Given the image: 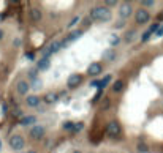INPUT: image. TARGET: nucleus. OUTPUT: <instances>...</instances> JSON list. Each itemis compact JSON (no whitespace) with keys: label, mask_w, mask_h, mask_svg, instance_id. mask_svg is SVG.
I'll use <instances>...</instances> for the list:
<instances>
[{"label":"nucleus","mask_w":163,"mask_h":153,"mask_svg":"<svg viewBox=\"0 0 163 153\" xmlns=\"http://www.w3.org/2000/svg\"><path fill=\"white\" fill-rule=\"evenodd\" d=\"M124 25H125V22H124V21H119V24H117L116 27H117V29H120V27H124Z\"/></svg>","instance_id":"35"},{"label":"nucleus","mask_w":163,"mask_h":153,"mask_svg":"<svg viewBox=\"0 0 163 153\" xmlns=\"http://www.w3.org/2000/svg\"><path fill=\"white\" fill-rule=\"evenodd\" d=\"M3 38H5V32L0 29V39H3Z\"/></svg>","instance_id":"37"},{"label":"nucleus","mask_w":163,"mask_h":153,"mask_svg":"<svg viewBox=\"0 0 163 153\" xmlns=\"http://www.w3.org/2000/svg\"><path fill=\"white\" fill-rule=\"evenodd\" d=\"M73 126H75L73 122H65L63 123V130H66V131H73Z\"/></svg>","instance_id":"26"},{"label":"nucleus","mask_w":163,"mask_h":153,"mask_svg":"<svg viewBox=\"0 0 163 153\" xmlns=\"http://www.w3.org/2000/svg\"><path fill=\"white\" fill-rule=\"evenodd\" d=\"M33 123H36V117L35 115H24L19 120L21 126H30V125H33Z\"/></svg>","instance_id":"11"},{"label":"nucleus","mask_w":163,"mask_h":153,"mask_svg":"<svg viewBox=\"0 0 163 153\" xmlns=\"http://www.w3.org/2000/svg\"><path fill=\"white\" fill-rule=\"evenodd\" d=\"M90 85H92V87H100V82H98V81H93ZM100 89H101V87H100Z\"/></svg>","instance_id":"34"},{"label":"nucleus","mask_w":163,"mask_h":153,"mask_svg":"<svg viewBox=\"0 0 163 153\" xmlns=\"http://www.w3.org/2000/svg\"><path fill=\"white\" fill-rule=\"evenodd\" d=\"M81 81H83L81 74L75 73V74H71V76L68 77V81H66V85H68L70 89H75V87H78V85L81 84Z\"/></svg>","instance_id":"8"},{"label":"nucleus","mask_w":163,"mask_h":153,"mask_svg":"<svg viewBox=\"0 0 163 153\" xmlns=\"http://www.w3.org/2000/svg\"><path fill=\"white\" fill-rule=\"evenodd\" d=\"M29 77H30L32 81L38 79V77H36V69H30V71H29Z\"/></svg>","instance_id":"29"},{"label":"nucleus","mask_w":163,"mask_h":153,"mask_svg":"<svg viewBox=\"0 0 163 153\" xmlns=\"http://www.w3.org/2000/svg\"><path fill=\"white\" fill-rule=\"evenodd\" d=\"M2 150H3V142H2V139H0V153H2Z\"/></svg>","instance_id":"38"},{"label":"nucleus","mask_w":163,"mask_h":153,"mask_svg":"<svg viewBox=\"0 0 163 153\" xmlns=\"http://www.w3.org/2000/svg\"><path fill=\"white\" fill-rule=\"evenodd\" d=\"M157 36H163V25H160V29L157 30V33H155Z\"/></svg>","instance_id":"32"},{"label":"nucleus","mask_w":163,"mask_h":153,"mask_svg":"<svg viewBox=\"0 0 163 153\" xmlns=\"http://www.w3.org/2000/svg\"><path fill=\"white\" fill-rule=\"evenodd\" d=\"M60 49H62V41H59V39L52 41V43L49 44V52H51V54H56V52L60 51Z\"/></svg>","instance_id":"16"},{"label":"nucleus","mask_w":163,"mask_h":153,"mask_svg":"<svg viewBox=\"0 0 163 153\" xmlns=\"http://www.w3.org/2000/svg\"><path fill=\"white\" fill-rule=\"evenodd\" d=\"M135 19H136L138 24H147L151 21V14H149V11L144 10V8H139L136 11V14H135Z\"/></svg>","instance_id":"4"},{"label":"nucleus","mask_w":163,"mask_h":153,"mask_svg":"<svg viewBox=\"0 0 163 153\" xmlns=\"http://www.w3.org/2000/svg\"><path fill=\"white\" fill-rule=\"evenodd\" d=\"M87 73L90 76H98L101 73V65L98 62H92L89 66H87Z\"/></svg>","instance_id":"9"},{"label":"nucleus","mask_w":163,"mask_h":153,"mask_svg":"<svg viewBox=\"0 0 163 153\" xmlns=\"http://www.w3.org/2000/svg\"><path fill=\"white\" fill-rule=\"evenodd\" d=\"M30 89H32V87H30V84H29L27 81H19L18 84H16V92H18L19 95H24V96L29 93Z\"/></svg>","instance_id":"6"},{"label":"nucleus","mask_w":163,"mask_h":153,"mask_svg":"<svg viewBox=\"0 0 163 153\" xmlns=\"http://www.w3.org/2000/svg\"><path fill=\"white\" fill-rule=\"evenodd\" d=\"M151 36H152V32H151V30H147V32H144V33H143V36H141V41H147V39L151 38Z\"/></svg>","instance_id":"28"},{"label":"nucleus","mask_w":163,"mask_h":153,"mask_svg":"<svg viewBox=\"0 0 163 153\" xmlns=\"http://www.w3.org/2000/svg\"><path fill=\"white\" fill-rule=\"evenodd\" d=\"M101 57H103V60H108V62H113V60L116 59V51H114L113 48H108V49H105V51H103V54H101Z\"/></svg>","instance_id":"13"},{"label":"nucleus","mask_w":163,"mask_h":153,"mask_svg":"<svg viewBox=\"0 0 163 153\" xmlns=\"http://www.w3.org/2000/svg\"><path fill=\"white\" fill-rule=\"evenodd\" d=\"M141 5H143V6H149V8H151V6L155 5V2H154V0H143Z\"/></svg>","instance_id":"27"},{"label":"nucleus","mask_w":163,"mask_h":153,"mask_svg":"<svg viewBox=\"0 0 163 153\" xmlns=\"http://www.w3.org/2000/svg\"><path fill=\"white\" fill-rule=\"evenodd\" d=\"M116 6L117 5V2H116V0H106V2H105V6Z\"/></svg>","instance_id":"30"},{"label":"nucleus","mask_w":163,"mask_h":153,"mask_svg":"<svg viewBox=\"0 0 163 153\" xmlns=\"http://www.w3.org/2000/svg\"><path fill=\"white\" fill-rule=\"evenodd\" d=\"M24 57H25L27 60H33V59H35V55H33V52H25Z\"/></svg>","instance_id":"31"},{"label":"nucleus","mask_w":163,"mask_h":153,"mask_svg":"<svg viewBox=\"0 0 163 153\" xmlns=\"http://www.w3.org/2000/svg\"><path fill=\"white\" fill-rule=\"evenodd\" d=\"M25 103L29 107H36L40 106V98L36 95H27V98H25Z\"/></svg>","instance_id":"14"},{"label":"nucleus","mask_w":163,"mask_h":153,"mask_svg":"<svg viewBox=\"0 0 163 153\" xmlns=\"http://www.w3.org/2000/svg\"><path fill=\"white\" fill-rule=\"evenodd\" d=\"M106 131H108V134H109L111 137H116V136H119V133H120V125H119L117 122H109Z\"/></svg>","instance_id":"7"},{"label":"nucleus","mask_w":163,"mask_h":153,"mask_svg":"<svg viewBox=\"0 0 163 153\" xmlns=\"http://www.w3.org/2000/svg\"><path fill=\"white\" fill-rule=\"evenodd\" d=\"M135 36H136V30H128L125 33V41L127 43H131V41L135 39Z\"/></svg>","instance_id":"19"},{"label":"nucleus","mask_w":163,"mask_h":153,"mask_svg":"<svg viewBox=\"0 0 163 153\" xmlns=\"http://www.w3.org/2000/svg\"><path fill=\"white\" fill-rule=\"evenodd\" d=\"M57 98H59V96H57L56 93H48V95L45 96V101H46L48 104H51V103H56Z\"/></svg>","instance_id":"18"},{"label":"nucleus","mask_w":163,"mask_h":153,"mask_svg":"<svg viewBox=\"0 0 163 153\" xmlns=\"http://www.w3.org/2000/svg\"><path fill=\"white\" fill-rule=\"evenodd\" d=\"M33 90H40L43 87V81L41 79H35V81H32V85H30Z\"/></svg>","instance_id":"20"},{"label":"nucleus","mask_w":163,"mask_h":153,"mask_svg":"<svg viewBox=\"0 0 163 153\" xmlns=\"http://www.w3.org/2000/svg\"><path fill=\"white\" fill-rule=\"evenodd\" d=\"M109 82H111V76H105V77L100 81V87H101V89H105L108 84H109Z\"/></svg>","instance_id":"22"},{"label":"nucleus","mask_w":163,"mask_h":153,"mask_svg":"<svg viewBox=\"0 0 163 153\" xmlns=\"http://www.w3.org/2000/svg\"><path fill=\"white\" fill-rule=\"evenodd\" d=\"M119 41H120V38H119L117 35H111V36H109V44H111V46H117Z\"/></svg>","instance_id":"23"},{"label":"nucleus","mask_w":163,"mask_h":153,"mask_svg":"<svg viewBox=\"0 0 163 153\" xmlns=\"http://www.w3.org/2000/svg\"><path fill=\"white\" fill-rule=\"evenodd\" d=\"M81 36H83V30H75V32H71L68 36H66L65 41H62V48H65L68 43H71V41H75V39H78V38H81Z\"/></svg>","instance_id":"10"},{"label":"nucleus","mask_w":163,"mask_h":153,"mask_svg":"<svg viewBox=\"0 0 163 153\" xmlns=\"http://www.w3.org/2000/svg\"><path fill=\"white\" fill-rule=\"evenodd\" d=\"M108 106H109V101H108V100H105V103H103V109H106Z\"/></svg>","instance_id":"36"},{"label":"nucleus","mask_w":163,"mask_h":153,"mask_svg":"<svg viewBox=\"0 0 163 153\" xmlns=\"http://www.w3.org/2000/svg\"><path fill=\"white\" fill-rule=\"evenodd\" d=\"M13 44H15V46H21V38H16V39H13Z\"/></svg>","instance_id":"33"},{"label":"nucleus","mask_w":163,"mask_h":153,"mask_svg":"<svg viewBox=\"0 0 163 153\" xmlns=\"http://www.w3.org/2000/svg\"><path fill=\"white\" fill-rule=\"evenodd\" d=\"M8 145L13 151H21L24 147H25V141L21 134H13L8 141Z\"/></svg>","instance_id":"2"},{"label":"nucleus","mask_w":163,"mask_h":153,"mask_svg":"<svg viewBox=\"0 0 163 153\" xmlns=\"http://www.w3.org/2000/svg\"><path fill=\"white\" fill-rule=\"evenodd\" d=\"M131 13H133V8L128 2H124V3H120L119 5V16L122 18V21H125L131 16Z\"/></svg>","instance_id":"3"},{"label":"nucleus","mask_w":163,"mask_h":153,"mask_svg":"<svg viewBox=\"0 0 163 153\" xmlns=\"http://www.w3.org/2000/svg\"><path fill=\"white\" fill-rule=\"evenodd\" d=\"M49 66H51V60L49 59H41L36 63V69H38V71H46Z\"/></svg>","instance_id":"15"},{"label":"nucleus","mask_w":163,"mask_h":153,"mask_svg":"<svg viewBox=\"0 0 163 153\" xmlns=\"http://www.w3.org/2000/svg\"><path fill=\"white\" fill-rule=\"evenodd\" d=\"M90 21H97V22H109L113 19V13L108 6H95L89 13Z\"/></svg>","instance_id":"1"},{"label":"nucleus","mask_w":163,"mask_h":153,"mask_svg":"<svg viewBox=\"0 0 163 153\" xmlns=\"http://www.w3.org/2000/svg\"><path fill=\"white\" fill-rule=\"evenodd\" d=\"M27 153H36L35 150H29V151H27Z\"/></svg>","instance_id":"39"},{"label":"nucleus","mask_w":163,"mask_h":153,"mask_svg":"<svg viewBox=\"0 0 163 153\" xmlns=\"http://www.w3.org/2000/svg\"><path fill=\"white\" fill-rule=\"evenodd\" d=\"M78 22H81V16H75L70 22H68V25H66V29H71V27H75Z\"/></svg>","instance_id":"21"},{"label":"nucleus","mask_w":163,"mask_h":153,"mask_svg":"<svg viewBox=\"0 0 163 153\" xmlns=\"http://www.w3.org/2000/svg\"><path fill=\"white\" fill-rule=\"evenodd\" d=\"M113 90L116 92V93H119V92H122V90H124V81H116L114 82V84H113Z\"/></svg>","instance_id":"17"},{"label":"nucleus","mask_w":163,"mask_h":153,"mask_svg":"<svg viewBox=\"0 0 163 153\" xmlns=\"http://www.w3.org/2000/svg\"><path fill=\"white\" fill-rule=\"evenodd\" d=\"M136 148H138V151H139V153H147V151H149V148H147V145H146V144H138V145H136Z\"/></svg>","instance_id":"25"},{"label":"nucleus","mask_w":163,"mask_h":153,"mask_svg":"<svg viewBox=\"0 0 163 153\" xmlns=\"http://www.w3.org/2000/svg\"><path fill=\"white\" fill-rule=\"evenodd\" d=\"M83 128H84V125L81 123V122H78V123H75V126H73V133H79V131H83Z\"/></svg>","instance_id":"24"},{"label":"nucleus","mask_w":163,"mask_h":153,"mask_svg":"<svg viewBox=\"0 0 163 153\" xmlns=\"http://www.w3.org/2000/svg\"><path fill=\"white\" fill-rule=\"evenodd\" d=\"M45 133H46L45 126H41V125H35V126L30 130V137L33 139V141H40V139L45 136Z\"/></svg>","instance_id":"5"},{"label":"nucleus","mask_w":163,"mask_h":153,"mask_svg":"<svg viewBox=\"0 0 163 153\" xmlns=\"http://www.w3.org/2000/svg\"><path fill=\"white\" fill-rule=\"evenodd\" d=\"M30 19L33 21V22H40L41 21V18H43V13H41V10L40 8H30Z\"/></svg>","instance_id":"12"}]
</instances>
